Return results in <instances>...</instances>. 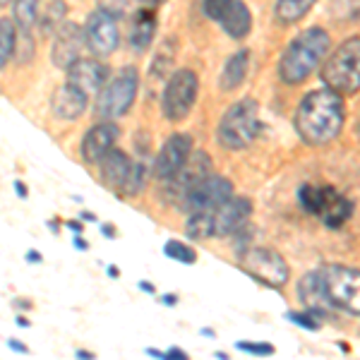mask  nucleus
Returning <instances> with one entry per match:
<instances>
[{
    "mask_svg": "<svg viewBox=\"0 0 360 360\" xmlns=\"http://www.w3.org/2000/svg\"><path fill=\"white\" fill-rule=\"evenodd\" d=\"M344 118L346 111L341 94L327 86V89H315L303 96V101L298 103V111H295L293 127L305 144L324 147L341 132Z\"/></svg>",
    "mask_w": 360,
    "mask_h": 360,
    "instance_id": "1",
    "label": "nucleus"
},
{
    "mask_svg": "<svg viewBox=\"0 0 360 360\" xmlns=\"http://www.w3.org/2000/svg\"><path fill=\"white\" fill-rule=\"evenodd\" d=\"M329 34L319 27H312L307 32L298 34L291 44L286 46L281 60H278V77L283 84H300L317 70L319 63L327 58L329 51Z\"/></svg>",
    "mask_w": 360,
    "mask_h": 360,
    "instance_id": "2",
    "label": "nucleus"
},
{
    "mask_svg": "<svg viewBox=\"0 0 360 360\" xmlns=\"http://www.w3.org/2000/svg\"><path fill=\"white\" fill-rule=\"evenodd\" d=\"M252 217V202L245 197H229L224 205L209 212H193L185 226V233L193 240H207L214 236H231L245 229L248 219Z\"/></svg>",
    "mask_w": 360,
    "mask_h": 360,
    "instance_id": "3",
    "label": "nucleus"
},
{
    "mask_svg": "<svg viewBox=\"0 0 360 360\" xmlns=\"http://www.w3.org/2000/svg\"><path fill=\"white\" fill-rule=\"evenodd\" d=\"M259 130H262V123H259L257 101L255 98H243L221 115L217 127V139L224 149L240 152V149H248L255 142Z\"/></svg>",
    "mask_w": 360,
    "mask_h": 360,
    "instance_id": "4",
    "label": "nucleus"
},
{
    "mask_svg": "<svg viewBox=\"0 0 360 360\" xmlns=\"http://www.w3.org/2000/svg\"><path fill=\"white\" fill-rule=\"evenodd\" d=\"M317 281L327 305L351 312V315H360V269L327 264L317 269Z\"/></svg>",
    "mask_w": 360,
    "mask_h": 360,
    "instance_id": "5",
    "label": "nucleus"
},
{
    "mask_svg": "<svg viewBox=\"0 0 360 360\" xmlns=\"http://www.w3.org/2000/svg\"><path fill=\"white\" fill-rule=\"evenodd\" d=\"M300 207L307 214L317 217L327 229H341L353 214L351 200H346L332 185H315L307 183L298 190Z\"/></svg>",
    "mask_w": 360,
    "mask_h": 360,
    "instance_id": "6",
    "label": "nucleus"
},
{
    "mask_svg": "<svg viewBox=\"0 0 360 360\" xmlns=\"http://www.w3.org/2000/svg\"><path fill=\"white\" fill-rule=\"evenodd\" d=\"M322 82L336 94H353L360 89V37L346 39L322 68Z\"/></svg>",
    "mask_w": 360,
    "mask_h": 360,
    "instance_id": "7",
    "label": "nucleus"
},
{
    "mask_svg": "<svg viewBox=\"0 0 360 360\" xmlns=\"http://www.w3.org/2000/svg\"><path fill=\"white\" fill-rule=\"evenodd\" d=\"M139 89V75L135 68L125 65L118 75L101 86L94 103V113L101 120H118L130 111L137 98Z\"/></svg>",
    "mask_w": 360,
    "mask_h": 360,
    "instance_id": "8",
    "label": "nucleus"
},
{
    "mask_svg": "<svg viewBox=\"0 0 360 360\" xmlns=\"http://www.w3.org/2000/svg\"><path fill=\"white\" fill-rule=\"evenodd\" d=\"M197 91H200V79L193 70L183 68L171 75L164 89V98H161V108L171 123H180L188 118L197 101Z\"/></svg>",
    "mask_w": 360,
    "mask_h": 360,
    "instance_id": "9",
    "label": "nucleus"
},
{
    "mask_svg": "<svg viewBox=\"0 0 360 360\" xmlns=\"http://www.w3.org/2000/svg\"><path fill=\"white\" fill-rule=\"evenodd\" d=\"M240 269L269 288H281L288 281V264L271 248H250L240 255Z\"/></svg>",
    "mask_w": 360,
    "mask_h": 360,
    "instance_id": "10",
    "label": "nucleus"
},
{
    "mask_svg": "<svg viewBox=\"0 0 360 360\" xmlns=\"http://www.w3.org/2000/svg\"><path fill=\"white\" fill-rule=\"evenodd\" d=\"M84 29V44L96 58H106L111 56L120 44V32H118V22L113 15H108L106 10L96 8L94 13L86 17Z\"/></svg>",
    "mask_w": 360,
    "mask_h": 360,
    "instance_id": "11",
    "label": "nucleus"
},
{
    "mask_svg": "<svg viewBox=\"0 0 360 360\" xmlns=\"http://www.w3.org/2000/svg\"><path fill=\"white\" fill-rule=\"evenodd\" d=\"M229 197H233V183L226 180L224 176H212L202 178L200 183L183 197L180 207L188 214L193 212H209V209H217L219 205H224Z\"/></svg>",
    "mask_w": 360,
    "mask_h": 360,
    "instance_id": "12",
    "label": "nucleus"
},
{
    "mask_svg": "<svg viewBox=\"0 0 360 360\" xmlns=\"http://www.w3.org/2000/svg\"><path fill=\"white\" fill-rule=\"evenodd\" d=\"M212 173V159L205 154V152H195L190 154V159L185 161L183 168L171 176L168 180H164V200L166 202H183V197L200 183L202 178H207Z\"/></svg>",
    "mask_w": 360,
    "mask_h": 360,
    "instance_id": "13",
    "label": "nucleus"
},
{
    "mask_svg": "<svg viewBox=\"0 0 360 360\" xmlns=\"http://www.w3.org/2000/svg\"><path fill=\"white\" fill-rule=\"evenodd\" d=\"M190 154H193V137L185 135V132H173L154 159V168H152L154 178L164 183L171 176H176L185 161L190 159Z\"/></svg>",
    "mask_w": 360,
    "mask_h": 360,
    "instance_id": "14",
    "label": "nucleus"
},
{
    "mask_svg": "<svg viewBox=\"0 0 360 360\" xmlns=\"http://www.w3.org/2000/svg\"><path fill=\"white\" fill-rule=\"evenodd\" d=\"M120 137V130L115 125V120H101V123H94L86 130V135L82 137V144H79V154L86 164H98L111 149L115 147Z\"/></svg>",
    "mask_w": 360,
    "mask_h": 360,
    "instance_id": "15",
    "label": "nucleus"
},
{
    "mask_svg": "<svg viewBox=\"0 0 360 360\" xmlns=\"http://www.w3.org/2000/svg\"><path fill=\"white\" fill-rule=\"evenodd\" d=\"M84 46H86L84 44V29L72 25V22H65V25H60V27H58V32H56L51 60H53L56 68L68 70L79 58Z\"/></svg>",
    "mask_w": 360,
    "mask_h": 360,
    "instance_id": "16",
    "label": "nucleus"
},
{
    "mask_svg": "<svg viewBox=\"0 0 360 360\" xmlns=\"http://www.w3.org/2000/svg\"><path fill=\"white\" fill-rule=\"evenodd\" d=\"M106 79H108V65H103L96 58H77V60L68 68V82L84 89L86 94L101 91Z\"/></svg>",
    "mask_w": 360,
    "mask_h": 360,
    "instance_id": "17",
    "label": "nucleus"
},
{
    "mask_svg": "<svg viewBox=\"0 0 360 360\" xmlns=\"http://www.w3.org/2000/svg\"><path fill=\"white\" fill-rule=\"evenodd\" d=\"M86 106H89V94H86L84 89H79V86L70 84V82L60 84L53 91V96H51V108H53V115H56V118H63V120L82 118Z\"/></svg>",
    "mask_w": 360,
    "mask_h": 360,
    "instance_id": "18",
    "label": "nucleus"
},
{
    "mask_svg": "<svg viewBox=\"0 0 360 360\" xmlns=\"http://www.w3.org/2000/svg\"><path fill=\"white\" fill-rule=\"evenodd\" d=\"M130 168H132V161L130 156L120 149H111L101 161H98V173H101V183L106 185L108 190L113 193H120L125 185L127 176H130Z\"/></svg>",
    "mask_w": 360,
    "mask_h": 360,
    "instance_id": "19",
    "label": "nucleus"
},
{
    "mask_svg": "<svg viewBox=\"0 0 360 360\" xmlns=\"http://www.w3.org/2000/svg\"><path fill=\"white\" fill-rule=\"evenodd\" d=\"M154 32H156V13L154 10L152 8L137 10L135 20H132L130 46L137 51V53H144V51H147L154 41Z\"/></svg>",
    "mask_w": 360,
    "mask_h": 360,
    "instance_id": "20",
    "label": "nucleus"
},
{
    "mask_svg": "<svg viewBox=\"0 0 360 360\" xmlns=\"http://www.w3.org/2000/svg\"><path fill=\"white\" fill-rule=\"evenodd\" d=\"M219 22H221L224 32L231 39H245L250 29H252V15H250L248 5L243 0H233V5L226 10V15Z\"/></svg>",
    "mask_w": 360,
    "mask_h": 360,
    "instance_id": "21",
    "label": "nucleus"
},
{
    "mask_svg": "<svg viewBox=\"0 0 360 360\" xmlns=\"http://www.w3.org/2000/svg\"><path fill=\"white\" fill-rule=\"evenodd\" d=\"M248 63H250V51L240 49L226 60V65L221 70V77H219V86L224 91L238 89L243 84V79L248 77Z\"/></svg>",
    "mask_w": 360,
    "mask_h": 360,
    "instance_id": "22",
    "label": "nucleus"
},
{
    "mask_svg": "<svg viewBox=\"0 0 360 360\" xmlns=\"http://www.w3.org/2000/svg\"><path fill=\"white\" fill-rule=\"evenodd\" d=\"M317 0H276L274 5V17L278 25H295V22H300L303 17L310 13L312 5H315Z\"/></svg>",
    "mask_w": 360,
    "mask_h": 360,
    "instance_id": "23",
    "label": "nucleus"
},
{
    "mask_svg": "<svg viewBox=\"0 0 360 360\" xmlns=\"http://www.w3.org/2000/svg\"><path fill=\"white\" fill-rule=\"evenodd\" d=\"M17 51V25L8 17L0 20V70L13 60Z\"/></svg>",
    "mask_w": 360,
    "mask_h": 360,
    "instance_id": "24",
    "label": "nucleus"
},
{
    "mask_svg": "<svg viewBox=\"0 0 360 360\" xmlns=\"http://www.w3.org/2000/svg\"><path fill=\"white\" fill-rule=\"evenodd\" d=\"M298 293H300V300L305 303V307H310V310H322L327 312L322 307V303H327L324 300L322 291H319V281H317V271H310V274L303 276V281H300L298 286Z\"/></svg>",
    "mask_w": 360,
    "mask_h": 360,
    "instance_id": "25",
    "label": "nucleus"
},
{
    "mask_svg": "<svg viewBox=\"0 0 360 360\" xmlns=\"http://www.w3.org/2000/svg\"><path fill=\"white\" fill-rule=\"evenodd\" d=\"M65 13H68V8H65V3H63V0H51V3L46 5L44 13L39 10L37 25H41L44 34H53V32H58V27H60V22H63V17H65Z\"/></svg>",
    "mask_w": 360,
    "mask_h": 360,
    "instance_id": "26",
    "label": "nucleus"
},
{
    "mask_svg": "<svg viewBox=\"0 0 360 360\" xmlns=\"http://www.w3.org/2000/svg\"><path fill=\"white\" fill-rule=\"evenodd\" d=\"M39 5H41V0H15L13 22L20 29H32L39 20Z\"/></svg>",
    "mask_w": 360,
    "mask_h": 360,
    "instance_id": "27",
    "label": "nucleus"
},
{
    "mask_svg": "<svg viewBox=\"0 0 360 360\" xmlns=\"http://www.w3.org/2000/svg\"><path fill=\"white\" fill-rule=\"evenodd\" d=\"M144 183H147V166L142 164V161H135L130 168V176H127L123 190H120V195L125 197H135L144 190Z\"/></svg>",
    "mask_w": 360,
    "mask_h": 360,
    "instance_id": "28",
    "label": "nucleus"
},
{
    "mask_svg": "<svg viewBox=\"0 0 360 360\" xmlns=\"http://www.w3.org/2000/svg\"><path fill=\"white\" fill-rule=\"evenodd\" d=\"M164 255L171 257L173 262H180V264H195V259H197L195 250L180 240H168L164 245Z\"/></svg>",
    "mask_w": 360,
    "mask_h": 360,
    "instance_id": "29",
    "label": "nucleus"
},
{
    "mask_svg": "<svg viewBox=\"0 0 360 360\" xmlns=\"http://www.w3.org/2000/svg\"><path fill=\"white\" fill-rule=\"evenodd\" d=\"M286 317L291 319L293 324H298V327L315 332V329H319V322H322V319L327 317V312H322V310H310V307H305L303 312H286Z\"/></svg>",
    "mask_w": 360,
    "mask_h": 360,
    "instance_id": "30",
    "label": "nucleus"
},
{
    "mask_svg": "<svg viewBox=\"0 0 360 360\" xmlns=\"http://www.w3.org/2000/svg\"><path fill=\"white\" fill-rule=\"evenodd\" d=\"M332 10L336 20H356L360 17V0H334Z\"/></svg>",
    "mask_w": 360,
    "mask_h": 360,
    "instance_id": "31",
    "label": "nucleus"
},
{
    "mask_svg": "<svg viewBox=\"0 0 360 360\" xmlns=\"http://www.w3.org/2000/svg\"><path fill=\"white\" fill-rule=\"evenodd\" d=\"M233 5V0H205V5H202V10H205V15L209 20H221L226 15V10Z\"/></svg>",
    "mask_w": 360,
    "mask_h": 360,
    "instance_id": "32",
    "label": "nucleus"
},
{
    "mask_svg": "<svg viewBox=\"0 0 360 360\" xmlns=\"http://www.w3.org/2000/svg\"><path fill=\"white\" fill-rule=\"evenodd\" d=\"M132 0H98V8L106 10L108 15H113L115 20H118L120 15H125L127 10H130Z\"/></svg>",
    "mask_w": 360,
    "mask_h": 360,
    "instance_id": "33",
    "label": "nucleus"
},
{
    "mask_svg": "<svg viewBox=\"0 0 360 360\" xmlns=\"http://www.w3.org/2000/svg\"><path fill=\"white\" fill-rule=\"evenodd\" d=\"M238 351H243V353H250V356H271V353L276 351L271 344H252V341H238L236 344Z\"/></svg>",
    "mask_w": 360,
    "mask_h": 360,
    "instance_id": "34",
    "label": "nucleus"
},
{
    "mask_svg": "<svg viewBox=\"0 0 360 360\" xmlns=\"http://www.w3.org/2000/svg\"><path fill=\"white\" fill-rule=\"evenodd\" d=\"M185 360L188 358V353L183 351V348H168V351H164V360Z\"/></svg>",
    "mask_w": 360,
    "mask_h": 360,
    "instance_id": "35",
    "label": "nucleus"
},
{
    "mask_svg": "<svg viewBox=\"0 0 360 360\" xmlns=\"http://www.w3.org/2000/svg\"><path fill=\"white\" fill-rule=\"evenodd\" d=\"M41 259H44V255L39 252V250H29V252H27V262L29 264H39Z\"/></svg>",
    "mask_w": 360,
    "mask_h": 360,
    "instance_id": "36",
    "label": "nucleus"
},
{
    "mask_svg": "<svg viewBox=\"0 0 360 360\" xmlns=\"http://www.w3.org/2000/svg\"><path fill=\"white\" fill-rule=\"evenodd\" d=\"M72 245L77 248V250H82V252H86V250H89V243L84 240L82 233H77V236H75V243H72Z\"/></svg>",
    "mask_w": 360,
    "mask_h": 360,
    "instance_id": "37",
    "label": "nucleus"
},
{
    "mask_svg": "<svg viewBox=\"0 0 360 360\" xmlns=\"http://www.w3.org/2000/svg\"><path fill=\"white\" fill-rule=\"evenodd\" d=\"M68 229H70V231H75V233H82V231H84V224L79 221V219H70V221H68Z\"/></svg>",
    "mask_w": 360,
    "mask_h": 360,
    "instance_id": "38",
    "label": "nucleus"
},
{
    "mask_svg": "<svg viewBox=\"0 0 360 360\" xmlns=\"http://www.w3.org/2000/svg\"><path fill=\"white\" fill-rule=\"evenodd\" d=\"M8 346L13 348V351H17V353H25V356L29 353V348H27L25 344H20V341H15V339H10V341H8Z\"/></svg>",
    "mask_w": 360,
    "mask_h": 360,
    "instance_id": "39",
    "label": "nucleus"
},
{
    "mask_svg": "<svg viewBox=\"0 0 360 360\" xmlns=\"http://www.w3.org/2000/svg\"><path fill=\"white\" fill-rule=\"evenodd\" d=\"M15 193L20 195L22 200H27V197H29V190H27V185L22 183V180H17V183H15Z\"/></svg>",
    "mask_w": 360,
    "mask_h": 360,
    "instance_id": "40",
    "label": "nucleus"
},
{
    "mask_svg": "<svg viewBox=\"0 0 360 360\" xmlns=\"http://www.w3.org/2000/svg\"><path fill=\"white\" fill-rule=\"evenodd\" d=\"M75 356H77V358H82V360H94V358H96V353L84 351V348H77V351H75Z\"/></svg>",
    "mask_w": 360,
    "mask_h": 360,
    "instance_id": "41",
    "label": "nucleus"
},
{
    "mask_svg": "<svg viewBox=\"0 0 360 360\" xmlns=\"http://www.w3.org/2000/svg\"><path fill=\"white\" fill-rule=\"evenodd\" d=\"M161 303L168 305V307H171V305H176V303H178V295H171V293L161 295Z\"/></svg>",
    "mask_w": 360,
    "mask_h": 360,
    "instance_id": "42",
    "label": "nucleus"
},
{
    "mask_svg": "<svg viewBox=\"0 0 360 360\" xmlns=\"http://www.w3.org/2000/svg\"><path fill=\"white\" fill-rule=\"evenodd\" d=\"M101 231H103V236H106V238H115V236H118V231H115L113 226H108V224H103Z\"/></svg>",
    "mask_w": 360,
    "mask_h": 360,
    "instance_id": "43",
    "label": "nucleus"
},
{
    "mask_svg": "<svg viewBox=\"0 0 360 360\" xmlns=\"http://www.w3.org/2000/svg\"><path fill=\"white\" fill-rule=\"evenodd\" d=\"M139 291H144V293H156V288L152 286V283H147V281H139Z\"/></svg>",
    "mask_w": 360,
    "mask_h": 360,
    "instance_id": "44",
    "label": "nucleus"
},
{
    "mask_svg": "<svg viewBox=\"0 0 360 360\" xmlns=\"http://www.w3.org/2000/svg\"><path fill=\"white\" fill-rule=\"evenodd\" d=\"M15 322H17V327H32V322H29L25 315H17Z\"/></svg>",
    "mask_w": 360,
    "mask_h": 360,
    "instance_id": "45",
    "label": "nucleus"
},
{
    "mask_svg": "<svg viewBox=\"0 0 360 360\" xmlns=\"http://www.w3.org/2000/svg\"><path fill=\"white\" fill-rule=\"evenodd\" d=\"M108 276H113V278H118L120 276V269H118V266H108Z\"/></svg>",
    "mask_w": 360,
    "mask_h": 360,
    "instance_id": "46",
    "label": "nucleus"
},
{
    "mask_svg": "<svg viewBox=\"0 0 360 360\" xmlns=\"http://www.w3.org/2000/svg\"><path fill=\"white\" fill-rule=\"evenodd\" d=\"M139 3L149 5V8H154V5H161V3H166V0H139Z\"/></svg>",
    "mask_w": 360,
    "mask_h": 360,
    "instance_id": "47",
    "label": "nucleus"
},
{
    "mask_svg": "<svg viewBox=\"0 0 360 360\" xmlns=\"http://www.w3.org/2000/svg\"><path fill=\"white\" fill-rule=\"evenodd\" d=\"M10 3V0H0V8H3V5H8Z\"/></svg>",
    "mask_w": 360,
    "mask_h": 360,
    "instance_id": "48",
    "label": "nucleus"
}]
</instances>
